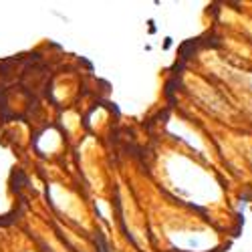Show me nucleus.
I'll use <instances>...</instances> for the list:
<instances>
[{"label": "nucleus", "mask_w": 252, "mask_h": 252, "mask_svg": "<svg viewBox=\"0 0 252 252\" xmlns=\"http://www.w3.org/2000/svg\"><path fill=\"white\" fill-rule=\"evenodd\" d=\"M97 244H99V250H97V252H109V246H107V242H105L101 236L97 238Z\"/></svg>", "instance_id": "1"}]
</instances>
